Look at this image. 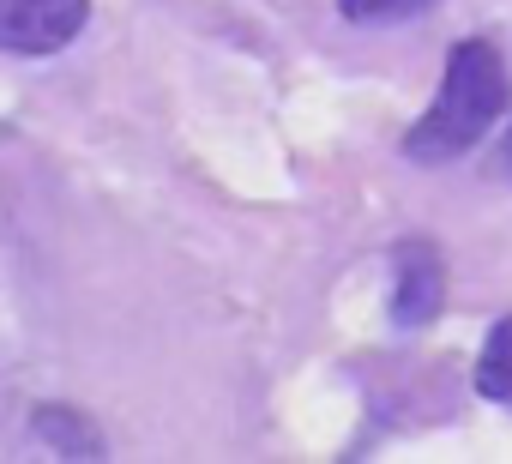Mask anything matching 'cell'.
<instances>
[{"label": "cell", "instance_id": "cell-5", "mask_svg": "<svg viewBox=\"0 0 512 464\" xmlns=\"http://www.w3.org/2000/svg\"><path fill=\"white\" fill-rule=\"evenodd\" d=\"M37 434H49V446L79 452V458H97L103 452V434L91 422H79L73 410H37Z\"/></svg>", "mask_w": 512, "mask_h": 464}, {"label": "cell", "instance_id": "cell-3", "mask_svg": "<svg viewBox=\"0 0 512 464\" xmlns=\"http://www.w3.org/2000/svg\"><path fill=\"white\" fill-rule=\"evenodd\" d=\"M446 302V272L434 260L428 242H404L398 248V290H392V320L398 326H428Z\"/></svg>", "mask_w": 512, "mask_h": 464}, {"label": "cell", "instance_id": "cell-7", "mask_svg": "<svg viewBox=\"0 0 512 464\" xmlns=\"http://www.w3.org/2000/svg\"><path fill=\"white\" fill-rule=\"evenodd\" d=\"M506 169H512V139H506Z\"/></svg>", "mask_w": 512, "mask_h": 464}, {"label": "cell", "instance_id": "cell-2", "mask_svg": "<svg viewBox=\"0 0 512 464\" xmlns=\"http://www.w3.org/2000/svg\"><path fill=\"white\" fill-rule=\"evenodd\" d=\"M85 0H0V49L7 55H55L79 37Z\"/></svg>", "mask_w": 512, "mask_h": 464}, {"label": "cell", "instance_id": "cell-6", "mask_svg": "<svg viewBox=\"0 0 512 464\" xmlns=\"http://www.w3.org/2000/svg\"><path fill=\"white\" fill-rule=\"evenodd\" d=\"M338 7H344V19H356V25H392V19L428 13L434 0H338Z\"/></svg>", "mask_w": 512, "mask_h": 464}, {"label": "cell", "instance_id": "cell-4", "mask_svg": "<svg viewBox=\"0 0 512 464\" xmlns=\"http://www.w3.org/2000/svg\"><path fill=\"white\" fill-rule=\"evenodd\" d=\"M476 392L494 398V404H512V314L488 332L482 344V362H476Z\"/></svg>", "mask_w": 512, "mask_h": 464}, {"label": "cell", "instance_id": "cell-1", "mask_svg": "<svg viewBox=\"0 0 512 464\" xmlns=\"http://www.w3.org/2000/svg\"><path fill=\"white\" fill-rule=\"evenodd\" d=\"M506 97H512V79H506L500 49L494 43H458L452 61H446L434 109L410 127L404 151L416 163H452V157H464L506 115Z\"/></svg>", "mask_w": 512, "mask_h": 464}]
</instances>
